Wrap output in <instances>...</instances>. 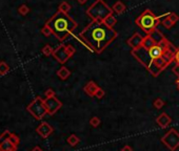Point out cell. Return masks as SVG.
Wrapping results in <instances>:
<instances>
[{
    "mask_svg": "<svg viewBox=\"0 0 179 151\" xmlns=\"http://www.w3.org/2000/svg\"><path fill=\"white\" fill-rule=\"evenodd\" d=\"M177 48L172 43L164 39L160 44H156L146 49L140 46L132 50V55L154 77H157L174 61V55Z\"/></svg>",
    "mask_w": 179,
    "mask_h": 151,
    "instance_id": "1",
    "label": "cell"
},
{
    "mask_svg": "<svg viewBox=\"0 0 179 151\" xmlns=\"http://www.w3.org/2000/svg\"><path fill=\"white\" fill-rule=\"evenodd\" d=\"M117 37V31L113 27H109L103 22L92 21L76 38L91 52L100 54L111 42Z\"/></svg>",
    "mask_w": 179,
    "mask_h": 151,
    "instance_id": "2",
    "label": "cell"
},
{
    "mask_svg": "<svg viewBox=\"0 0 179 151\" xmlns=\"http://www.w3.org/2000/svg\"><path fill=\"white\" fill-rule=\"evenodd\" d=\"M45 25L49 26L53 31V35L60 41H65L77 27V23L73 18L59 10L47 21Z\"/></svg>",
    "mask_w": 179,
    "mask_h": 151,
    "instance_id": "3",
    "label": "cell"
},
{
    "mask_svg": "<svg viewBox=\"0 0 179 151\" xmlns=\"http://www.w3.org/2000/svg\"><path fill=\"white\" fill-rule=\"evenodd\" d=\"M87 15L93 21L103 22V20L108 16L113 15V10L103 0H96L94 3L87 10Z\"/></svg>",
    "mask_w": 179,
    "mask_h": 151,
    "instance_id": "4",
    "label": "cell"
},
{
    "mask_svg": "<svg viewBox=\"0 0 179 151\" xmlns=\"http://www.w3.org/2000/svg\"><path fill=\"white\" fill-rule=\"evenodd\" d=\"M160 16L154 15L150 10H145L139 17L136 19V24H137L142 31L149 35L153 31L157 30V25L159 24Z\"/></svg>",
    "mask_w": 179,
    "mask_h": 151,
    "instance_id": "5",
    "label": "cell"
},
{
    "mask_svg": "<svg viewBox=\"0 0 179 151\" xmlns=\"http://www.w3.org/2000/svg\"><path fill=\"white\" fill-rule=\"evenodd\" d=\"M29 112L31 113L36 120H41L44 118V115L47 113V107L44 105V100H42L40 97H36L26 107Z\"/></svg>",
    "mask_w": 179,
    "mask_h": 151,
    "instance_id": "6",
    "label": "cell"
},
{
    "mask_svg": "<svg viewBox=\"0 0 179 151\" xmlns=\"http://www.w3.org/2000/svg\"><path fill=\"white\" fill-rule=\"evenodd\" d=\"M161 142L171 151H175L179 147V132L176 131L175 129H171L161 137Z\"/></svg>",
    "mask_w": 179,
    "mask_h": 151,
    "instance_id": "7",
    "label": "cell"
},
{
    "mask_svg": "<svg viewBox=\"0 0 179 151\" xmlns=\"http://www.w3.org/2000/svg\"><path fill=\"white\" fill-rule=\"evenodd\" d=\"M44 105H45V107H47V113L51 115H55V113L57 112V111L59 110L61 107H62V103H61L56 97L45 98Z\"/></svg>",
    "mask_w": 179,
    "mask_h": 151,
    "instance_id": "8",
    "label": "cell"
},
{
    "mask_svg": "<svg viewBox=\"0 0 179 151\" xmlns=\"http://www.w3.org/2000/svg\"><path fill=\"white\" fill-rule=\"evenodd\" d=\"M53 56L56 60L58 61L61 64H65V63L70 59V55L68 54V50H66V45L65 44H60L59 46L53 52Z\"/></svg>",
    "mask_w": 179,
    "mask_h": 151,
    "instance_id": "9",
    "label": "cell"
},
{
    "mask_svg": "<svg viewBox=\"0 0 179 151\" xmlns=\"http://www.w3.org/2000/svg\"><path fill=\"white\" fill-rule=\"evenodd\" d=\"M36 131L41 137L47 139V137H49L51 134L53 133L54 129H53V127L51 126L49 123H47V122H42V123L40 124L38 127H37Z\"/></svg>",
    "mask_w": 179,
    "mask_h": 151,
    "instance_id": "10",
    "label": "cell"
},
{
    "mask_svg": "<svg viewBox=\"0 0 179 151\" xmlns=\"http://www.w3.org/2000/svg\"><path fill=\"white\" fill-rule=\"evenodd\" d=\"M144 37H142L139 33H135L131 38L128 40V44L132 47L133 49H137L140 46H142Z\"/></svg>",
    "mask_w": 179,
    "mask_h": 151,
    "instance_id": "11",
    "label": "cell"
},
{
    "mask_svg": "<svg viewBox=\"0 0 179 151\" xmlns=\"http://www.w3.org/2000/svg\"><path fill=\"white\" fill-rule=\"evenodd\" d=\"M171 122H172V119H171L170 116L168 115V113H165V112H162L161 115L156 119L157 125H158L159 127H161V128H165V127H168L171 124Z\"/></svg>",
    "mask_w": 179,
    "mask_h": 151,
    "instance_id": "12",
    "label": "cell"
},
{
    "mask_svg": "<svg viewBox=\"0 0 179 151\" xmlns=\"http://www.w3.org/2000/svg\"><path fill=\"white\" fill-rule=\"evenodd\" d=\"M98 89H99V86H98L94 81H90L89 83L84 86L85 94H87V96H90V97H95L96 91H97Z\"/></svg>",
    "mask_w": 179,
    "mask_h": 151,
    "instance_id": "13",
    "label": "cell"
},
{
    "mask_svg": "<svg viewBox=\"0 0 179 151\" xmlns=\"http://www.w3.org/2000/svg\"><path fill=\"white\" fill-rule=\"evenodd\" d=\"M16 150H17V146L10 141V137L0 143V151H16Z\"/></svg>",
    "mask_w": 179,
    "mask_h": 151,
    "instance_id": "14",
    "label": "cell"
},
{
    "mask_svg": "<svg viewBox=\"0 0 179 151\" xmlns=\"http://www.w3.org/2000/svg\"><path fill=\"white\" fill-rule=\"evenodd\" d=\"M148 36L151 37V38L155 41V43H156V44H160V43H161V42L165 39V38H164V36L162 35V34L160 33V31H159L158 30L153 31H152V33H150Z\"/></svg>",
    "mask_w": 179,
    "mask_h": 151,
    "instance_id": "15",
    "label": "cell"
},
{
    "mask_svg": "<svg viewBox=\"0 0 179 151\" xmlns=\"http://www.w3.org/2000/svg\"><path fill=\"white\" fill-rule=\"evenodd\" d=\"M57 76L59 77L61 80H66V79L71 76V71L69 70L65 66H62V67H60V69L57 71Z\"/></svg>",
    "mask_w": 179,
    "mask_h": 151,
    "instance_id": "16",
    "label": "cell"
},
{
    "mask_svg": "<svg viewBox=\"0 0 179 151\" xmlns=\"http://www.w3.org/2000/svg\"><path fill=\"white\" fill-rule=\"evenodd\" d=\"M112 10H113V12L117 13V14H122L125 10V5L123 4L122 1H117L115 2L114 5L112 6Z\"/></svg>",
    "mask_w": 179,
    "mask_h": 151,
    "instance_id": "17",
    "label": "cell"
},
{
    "mask_svg": "<svg viewBox=\"0 0 179 151\" xmlns=\"http://www.w3.org/2000/svg\"><path fill=\"white\" fill-rule=\"evenodd\" d=\"M154 45H156V43H155V41L151 38V37L148 35H146V37H144L143 43H142V46L144 48L149 49V48H151V47H153Z\"/></svg>",
    "mask_w": 179,
    "mask_h": 151,
    "instance_id": "18",
    "label": "cell"
},
{
    "mask_svg": "<svg viewBox=\"0 0 179 151\" xmlns=\"http://www.w3.org/2000/svg\"><path fill=\"white\" fill-rule=\"evenodd\" d=\"M116 22H117V20L114 15H110L103 20V23H105L106 26H109V27H113V26L116 24Z\"/></svg>",
    "mask_w": 179,
    "mask_h": 151,
    "instance_id": "19",
    "label": "cell"
},
{
    "mask_svg": "<svg viewBox=\"0 0 179 151\" xmlns=\"http://www.w3.org/2000/svg\"><path fill=\"white\" fill-rule=\"evenodd\" d=\"M58 10L63 13V14H68V13L71 10V5L66 1H63V2H61L59 4V6H58Z\"/></svg>",
    "mask_w": 179,
    "mask_h": 151,
    "instance_id": "20",
    "label": "cell"
},
{
    "mask_svg": "<svg viewBox=\"0 0 179 151\" xmlns=\"http://www.w3.org/2000/svg\"><path fill=\"white\" fill-rule=\"evenodd\" d=\"M66 141H68L69 145H71L72 147H75L76 145L79 144L80 140H79V137L76 136V134H71V136L68 137V140H66Z\"/></svg>",
    "mask_w": 179,
    "mask_h": 151,
    "instance_id": "21",
    "label": "cell"
},
{
    "mask_svg": "<svg viewBox=\"0 0 179 151\" xmlns=\"http://www.w3.org/2000/svg\"><path fill=\"white\" fill-rule=\"evenodd\" d=\"M10 71V66L4 62L1 61L0 62V76H4L5 73H7Z\"/></svg>",
    "mask_w": 179,
    "mask_h": 151,
    "instance_id": "22",
    "label": "cell"
},
{
    "mask_svg": "<svg viewBox=\"0 0 179 151\" xmlns=\"http://www.w3.org/2000/svg\"><path fill=\"white\" fill-rule=\"evenodd\" d=\"M53 52H54V49L52 48V46L49 45V44H47V45L43 46V48H42V54H43L44 56H51L53 55Z\"/></svg>",
    "mask_w": 179,
    "mask_h": 151,
    "instance_id": "23",
    "label": "cell"
},
{
    "mask_svg": "<svg viewBox=\"0 0 179 151\" xmlns=\"http://www.w3.org/2000/svg\"><path fill=\"white\" fill-rule=\"evenodd\" d=\"M29 12H30V9H29V6H28V5H25V4L20 5L19 9H18V13H19L20 15H22V16L28 15Z\"/></svg>",
    "mask_w": 179,
    "mask_h": 151,
    "instance_id": "24",
    "label": "cell"
},
{
    "mask_svg": "<svg viewBox=\"0 0 179 151\" xmlns=\"http://www.w3.org/2000/svg\"><path fill=\"white\" fill-rule=\"evenodd\" d=\"M153 106H154L155 108H156V109H161V108L164 106V101L158 98V99H156V100L154 101Z\"/></svg>",
    "mask_w": 179,
    "mask_h": 151,
    "instance_id": "25",
    "label": "cell"
},
{
    "mask_svg": "<svg viewBox=\"0 0 179 151\" xmlns=\"http://www.w3.org/2000/svg\"><path fill=\"white\" fill-rule=\"evenodd\" d=\"M161 24L163 25L165 28H171V27H172L173 25L175 24V23H173L172 21L170 20V18H169V17H167V18H164V19L162 20Z\"/></svg>",
    "mask_w": 179,
    "mask_h": 151,
    "instance_id": "26",
    "label": "cell"
},
{
    "mask_svg": "<svg viewBox=\"0 0 179 151\" xmlns=\"http://www.w3.org/2000/svg\"><path fill=\"white\" fill-rule=\"evenodd\" d=\"M10 141L12 142L14 145H16V146H18V145H19V143H20V139H19V136H18L17 134H15V133H11Z\"/></svg>",
    "mask_w": 179,
    "mask_h": 151,
    "instance_id": "27",
    "label": "cell"
},
{
    "mask_svg": "<svg viewBox=\"0 0 179 151\" xmlns=\"http://www.w3.org/2000/svg\"><path fill=\"white\" fill-rule=\"evenodd\" d=\"M41 34H43L45 37H50L51 35H53V31L51 30L47 25H44L43 27L41 28Z\"/></svg>",
    "mask_w": 179,
    "mask_h": 151,
    "instance_id": "28",
    "label": "cell"
},
{
    "mask_svg": "<svg viewBox=\"0 0 179 151\" xmlns=\"http://www.w3.org/2000/svg\"><path fill=\"white\" fill-rule=\"evenodd\" d=\"M90 124H91V126H93V127H98L100 124V119L98 118V116H93V118L90 120Z\"/></svg>",
    "mask_w": 179,
    "mask_h": 151,
    "instance_id": "29",
    "label": "cell"
},
{
    "mask_svg": "<svg viewBox=\"0 0 179 151\" xmlns=\"http://www.w3.org/2000/svg\"><path fill=\"white\" fill-rule=\"evenodd\" d=\"M66 50H68V54L70 55V57H72L75 52H76V49H75V47L73 45H71V44H69V45H66Z\"/></svg>",
    "mask_w": 179,
    "mask_h": 151,
    "instance_id": "30",
    "label": "cell"
},
{
    "mask_svg": "<svg viewBox=\"0 0 179 151\" xmlns=\"http://www.w3.org/2000/svg\"><path fill=\"white\" fill-rule=\"evenodd\" d=\"M169 18H170V20L172 21L173 23H176V22H177V21L179 20V17L175 14V13H170Z\"/></svg>",
    "mask_w": 179,
    "mask_h": 151,
    "instance_id": "31",
    "label": "cell"
},
{
    "mask_svg": "<svg viewBox=\"0 0 179 151\" xmlns=\"http://www.w3.org/2000/svg\"><path fill=\"white\" fill-rule=\"evenodd\" d=\"M95 97L98 98V99H101V98H103V97H105V90H103L102 88H100V87H99V89H98V90L96 91Z\"/></svg>",
    "mask_w": 179,
    "mask_h": 151,
    "instance_id": "32",
    "label": "cell"
},
{
    "mask_svg": "<svg viewBox=\"0 0 179 151\" xmlns=\"http://www.w3.org/2000/svg\"><path fill=\"white\" fill-rule=\"evenodd\" d=\"M44 94H45V98H52V97H55V92H54V90H53V89H51V88L47 89V90H45V92H44Z\"/></svg>",
    "mask_w": 179,
    "mask_h": 151,
    "instance_id": "33",
    "label": "cell"
},
{
    "mask_svg": "<svg viewBox=\"0 0 179 151\" xmlns=\"http://www.w3.org/2000/svg\"><path fill=\"white\" fill-rule=\"evenodd\" d=\"M174 61L176 62V64H179V48H177L174 55Z\"/></svg>",
    "mask_w": 179,
    "mask_h": 151,
    "instance_id": "34",
    "label": "cell"
},
{
    "mask_svg": "<svg viewBox=\"0 0 179 151\" xmlns=\"http://www.w3.org/2000/svg\"><path fill=\"white\" fill-rule=\"evenodd\" d=\"M173 73H174V75L177 76L179 79V64H176L175 67H173Z\"/></svg>",
    "mask_w": 179,
    "mask_h": 151,
    "instance_id": "35",
    "label": "cell"
},
{
    "mask_svg": "<svg viewBox=\"0 0 179 151\" xmlns=\"http://www.w3.org/2000/svg\"><path fill=\"white\" fill-rule=\"evenodd\" d=\"M121 151H133V149H132V147L129 146V145H125V146L122 147Z\"/></svg>",
    "mask_w": 179,
    "mask_h": 151,
    "instance_id": "36",
    "label": "cell"
},
{
    "mask_svg": "<svg viewBox=\"0 0 179 151\" xmlns=\"http://www.w3.org/2000/svg\"><path fill=\"white\" fill-rule=\"evenodd\" d=\"M31 151H43V150H42V149H41V148H40V147L36 146V147H34L33 149H32Z\"/></svg>",
    "mask_w": 179,
    "mask_h": 151,
    "instance_id": "37",
    "label": "cell"
},
{
    "mask_svg": "<svg viewBox=\"0 0 179 151\" xmlns=\"http://www.w3.org/2000/svg\"><path fill=\"white\" fill-rule=\"evenodd\" d=\"M77 1H78L80 4H84V3H85V2H87V0H77Z\"/></svg>",
    "mask_w": 179,
    "mask_h": 151,
    "instance_id": "38",
    "label": "cell"
},
{
    "mask_svg": "<svg viewBox=\"0 0 179 151\" xmlns=\"http://www.w3.org/2000/svg\"><path fill=\"white\" fill-rule=\"evenodd\" d=\"M176 84H177V88H178V90H179V79L177 81H176Z\"/></svg>",
    "mask_w": 179,
    "mask_h": 151,
    "instance_id": "39",
    "label": "cell"
}]
</instances>
